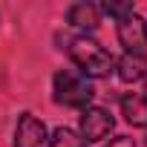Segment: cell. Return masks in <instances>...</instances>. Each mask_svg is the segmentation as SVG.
Segmentation results:
<instances>
[{"mask_svg": "<svg viewBox=\"0 0 147 147\" xmlns=\"http://www.w3.org/2000/svg\"><path fill=\"white\" fill-rule=\"evenodd\" d=\"M52 92L61 107H75V110H87L95 95L92 81L78 69H58L52 78Z\"/></svg>", "mask_w": 147, "mask_h": 147, "instance_id": "obj_2", "label": "cell"}, {"mask_svg": "<svg viewBox=\"0 0 147 147\" xmlns=\"http://www.w3.org/2000/svg\"><path fill=\"white\" fill-rule=\"evenodd\" d=\"M66 20H69V26H75L81 35H87V32H95L98 29L101 12H98L95 3H72L69 12H66Z\"/></svg>", "mask_w": 147, "mask_h": 147, "instance_id": "obj_6", "label": "cell"}, {"mask_svg": "<svg viewBox=\"0 0 147 147\" xmlns=\"http://www.w3.org/2000/svg\"><path fill=\"white\" fill-rule=\"evenodd\" d=\"M113 127H115V118L104 107H87L81 113V138L84 141H101L113 133Z\"/></svg>", "mask_w": 147, "mask_h": 147, "instance_id": "obj_3", "label": "cell"}, {"mask_svg": "<svg viewBox=\"0 0 147 147\" xmlns=\"http://www.w3.org/2000/svg\"><path fill=\"white\" fill-rule=\"evenodd\" d=\"M104 147H136V141H133L130 136H115V138H110V144H104Z\"/></svg>", "mask_w": 147, "mask_h": 147, "instance_id": "obj_11", "label": "cell"}, {"mask_svg": "<svg viewBox=\"0 0 147 147\" xmlns=\"http://www.w3.org/2000/svg\"><path fill=\"white\" fill-rule=\"evenodd\" d=\"M115 75H118L124 84L144 81V78H147V58H144V55H130V52H124V55L115 61Z\"/></svg>", "mask_w": 147, "mask_h": 147, "instance_id": "obj_7", "label": "cell"}, {"mask_svg": "<svg viewBox=\"0 0 147 147\" xmlns=\"http://www.w3.org/2000/svg\"><path fill=\"white\" fill-rule=\"evenodd\" d=\"M58 43H61V49L72 61H75L78 72H84L87 78H107L115 69L113 55L98 40H92L87 35H58Z\"/></svg>", "mask_w": 147, "mask_h": 147, "instance_id": "obj_1", "label": "cell"}, {"mask_svg": "<svg viewBox=\"0 0 147 147\" xmlns=\"http://www.w3.org/2000/svg\"><path fill=\"white\" fill-rule=\"evenodd\" d=\"M118 43L130 52V55H141L144 43H147V23L133 12L130 18L118 20Z\"/></svg>", "mask_w": 147, "mask_h": 147, "instance_id": "obj_5", "label": "cell"}, {"mask_svg": "<svg viewBox=\"0 0 147 147\" xmlns=\"http://www.w3.org/2000/svg\"><path fill=\"white\" fill-rule=\"evenodd\" d=\"M49 147H87V141L69 127H58L52 136H49Z\"/></svg>", "mask_w": 147, "mask_h": 147, "instance_id": "obj_9", "label": "cell"}, {"mask_svg": "<svg viewBox=\"0 0 147 147\" xmlns=\"http://www.w3.org/2000/svg\"><path fill=\"white\" fill-rule=\"evenodd\" d=\"M15 147H49V130L32 113H23L15 127Z\"/></svg>", "mask_w": 147, "mask_h": 147, "instance_id": "obj_4", "label": "cell"}, {"mask_svg": "<svg viewBox=\"0 0 147 147\" xmlns=\"http://www.w3.org/2000/svg\"><path fill=\"white\" fill-rule=\"evenodd\" d=\"M141 98H144V101H147V84H144V95H141Z\"/></svg>", "mask_w": 147, "mask_h": 147, "instance_id": "obj_12", "label": "cell"}, {"mask_svg": "<svg viewBox=\"0 0 147 147\" xmlns=\"http://www.w3.org/2000/svg\"><path fill=\"white\" fill-rule=\"evenodd\" d=\"M121 115L133 127H147V101L141 95H133V92L124 95L121 98Z\"/></svg>", "mask_w": 147, "mask_h": 147, "instance_id": "obj_8", "label": "cell"}, {"mask_svg": "<svg viewBox=\"0 0 147 147\" xmlns=\"http://www.w3.org/2000/svg\"><path fill=\"white\" fill-rule=\"evenodd\" d=\"M98 12H104V15L115 18V20H124V18H130V15H133V3H118V0H107V3H101V6H98Z\"/></svg>", "mask_w": 147, "mask_h": 147, "instance_id": "obj_10", "label": "cell"}]
</instances>
